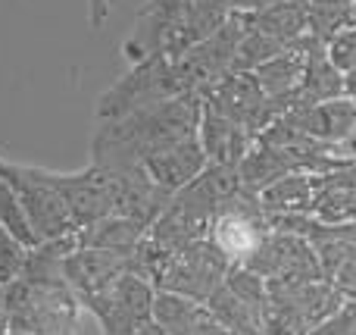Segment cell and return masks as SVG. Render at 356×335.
Returning <instances> with one entry per match:
<instances>
[{
    "label": "cell",
    "mask_w": 356,
    "mask_h": 335,
    "mask_svg": "<svg viewBox=\"0 0 356 335\" xmlns=\"http://www.w3.org/2000/svg\"><path fill=\"white\" fill-rule=\"evenodd\" d=\"M194 0H147L135 19V29L125 38L122 50L131 63H141L147 56H156L166 50L169 38H172L178 19Z\"/></svg>",
    "instance_id": "52a82bcc"
},
{
    "label": "cell",
    "mask_w": 356,
    "mask_h": 335,
    "mask_svg": "<svg viewBox=\"0 0 356 335\" xmlns=\"http://www.w3.org/2000/svg\"><path fill=\"white\" fill-rule=\"evenodd\" d=\"M328 56H332V63L341 69V72H353L356 69V25L347 31H341L338 38H332L328 41Z\"/></svg>",
    "instance_id": "603a6c76"
},
{
    "label": "cell",
    "mask_w": 356,
    "mask_h": 335,
    "mask_svg": "<svg viewBox=\"0 0 356 335\" xmlns=\"http://www.w3.org/2000/svg\"><path fill=\"white\" fill-rule=\"evenodd\" d=\"M313 219L322 226L356 223V163L313 176Z\"/></svg>",
    "instance_id": "30bf717a"
},
{
    "label": "cell",
    "mask_w": 356,
    "mask_h": 335,
    "mask_svg": "<svg viewBox=\"0 0 356 335\" xmlns=\"http://www.w3.org/2000/svg\"><path fill=\"white\" fill-rule=\"evenodd\" d=\"M300 54L307 56V66H303L300 88L294 94V107H316V104H325V100L347 98V79L332 63L325 44L309 35L303 41Z\"/></svg>",
    "instance_id": "9c48e42d"
},
{
    "label": "cell",
    "mask_w": 356,
    "mask_h": 335,
    "mask_svg": "<svg viewBox=\"0 0 356 335\" xmlns=\"http://www.w3.org/2000/svg\"><path fill=\"white\" fill-rule=\"evenodd\" d=\"M47 182L63 194L69 213H72L75 229H88V226L100 223V219L113 217L119 207V192H122V179L116 169H104V166H88L81 173H47Z\"/></svg>",
    "instance_id": "8992f818"
},
{
    "label": "cell",
    "mask_w": 356,
    "mask_h": 335,
    "mask_svg": "<svg viewBox=\"0 0 356 335\" xmlns=\"http://www.w3.org/2000/svg\"><path fill=\"white\" fill-rule=\"evenodd\" d=\"M10 335H29V332H10Z\"/></svg>",
    "instance_id": "83f0119b"
},
{
    "label": "cell",
    "mask_w": 356,
    "mask_h": 335,
    "mask_svg": "<svg viewBox=\"0 0 356 335\" xmlns=\"http://www.w3.org/2000/svg\"><path fill=\"white\" fill-rule=\"evenodd\" d=\"M0 226H3L13 238H19L29 251L41 244V238L35 235V229H31L29 217H25L22 204H19V198H16V192L6 185V179H0Z\"/></svg>",
    "instance_id": "44dd1931"
},
{
    "label": "cell",
    "mask_w": 356,
    "mask_h": 335,
    "mask_svg": "<svg viewBox=\"0 0 356 335\" xmlns=\"http://www.w3.org/2000/svg\"><path fill=\"white\" fill-rule=\"evenodd\" d=\"M259 207L269 219L278 217H307L313 213V176L291 173L284 179L272 182L269 188L257 194Z\"/></svg>",
    "instance_id": "5bb4252c"
},
{
    "label": "cell",
    "mask_w": 356,
    "mask_h": 335,
    "mask_svg": "<svg viewBox=\"0 0 356 335\" xmlns=\"http://www.w3.org/2000/svg\"><path fill=\"white\" fill-rule=\"evenodd\" d=\"M284 44H278L275 38L257 31L250 22L244 29V38L238 44V56H234V72H257L259 66H266L269 60H275L278 54H284Z\"/></svg>",
    "instance_id": "ffe728a7"
},
{
    "label": "cell",
    "mask_w": 356,
    "mask_h": 335,
    "mask_svg": "<svg viewBox=\"0 0 356 335\" xmlns=\"http://www.w3.org/2000/svg\"><path fill=\"white\" fill-rule=\"evenodd\" d=\"M144 226L129 217H113L100 219V223L88 226L79 232V248H94V251H116V254H135L144 242Z\"/></svg>",
    "instance_id": "2e32d148"
},
{
    "label": "cell",
    "mask_w": 356,
    "mask_h": 335,
    "mask_svg": "<svg viewBox=\"0 0 356 335\" xmlns=\"http://www.w3.org/2000/svg\"><path fill=\"white\" fill-rule=\"evenodd\" d=\"M232 16L234 13L228 10L225 0H194V3L184 10V16L178 19V25H175V31L163 54H166L169 60H175V56H181L184 50H191L194 44L213 38Z\"/></svg>",
    "instance_id": "4fadbf2b"
},
{
    "label": "cell",
    "mask_w": 356,
    "mask_h": 335,
    "mask_svg": "<svg viewBox=\"0 0 356 335\" xmlns=\"http://www.w3.org/2000/svg\"><path fill=\"white\" fill-rule=\"evenodd\" d=\"M197 138H200V144H203L207 160L216 163V166H238L247 157V150L257 144V138H253L244 125H238L228 116H219V113L207 110V107H203Z\"/></svg>",
    "instance_id": "7c38bea8"
},
{
    "label": "cell",
    "mask_w": 356,
    "mask_h": 335,
    "mask_svg": "<svg viewBox=\"0 0 356 335\" xmlns=\"http://www.w3.org/2000/svg\"><path fill=\"white\" fill-rule=\"evenodd\" d=\"M25 260H29V248L0 226V286L16 282L25 270Z\"/></svg>",
    "instance_id": "7402d4cb"
},
{
    "label": "cell",
    "mask_w": 356,
    "mask_h": 335,
    "mask_svg": "<svg viewBox=\"0 0 356 335\" xmlns=\"http://www.w3.org/2000/svg\"><path fill=\"white\" fill-rule=\"evenodd\" d=\"M0 335H10V313H6V288L0 286Z\"/></svg>",
    "instance_id": "d4e9b609"
},
{
    "label": "cell",
    "mask_w": 356,
    "mask_h": 335,
    "mask_svg": "<svg viewBox=\"0 0 356 335\" xmlns=\"http://www.w3.org/2000/svg\"><path fill=\"white\" fill-rule=\"evenodd\" d=\"M0 179H6V185L16 192L19 204H22L25 217H29L31 229L41 242H54V238H66L72 232H79L66 201L47 182L44 169L16 166V163L0 160Z\"/></svg>",
    "instance_id": "3957f363"
},
{
    "label": "cell",
    "mask_w": 356,
    "mask_h": 335,
    "mask_svg": "<svg viewBox=\"0 0 356 335\" xmlns=\"http://www.w3.org/2000/svg\"><path fill=\"white\" fill-rule=\"evenodd\" d=\"M203 107L219 113V116L234 119L253 138H259L272 123H278L294 107V100L266 98L253 72H232L203 94Z\"/></svg>",
    "instance_id": "277c9868"
},
{
    "label": "cell",
    "mask_w": 356,
    "mask_h": 335,
    "mask_svg": "<svg viewBox=\"0 0 356 335\" xmlns=\"http://www.w3.org/2000/svg\"><path fill=\"white\" fill-rule=\"evenodd\" d=\"M207 166H209V160H207V154H203V144H200V138L194 135V138H184V141L172 144V148L160 150V154H154L144 163V173H147L163 192L178 194Z\"/></svg>",
    "instance_id": "8fae6325"
},
{
    "label": "cell",
    "mask_w": 356,
    "mask_h": 335,
    "mask_svg": "<svg viewBox=\"0 0 356 335\" xmlns=\"http://www.w3.org/2000/svg\"><path fill=\"white\" fill-rule=\"evenodd\" d=\"M353 3H356V0H353Z\"/></svg>",
    "instance_id": "f1b7e54d"
},
{
    "label": "cell",
    "mask_w": 356,
    "mask_h": 335,
    "mask_svg": "<svg viewBox=\"0 0 356 335\" xmlns=\"http://www.w3.org/2000/svg\"><path fill=\"white\" fill-rule=\"evenodd\" d=\"M282 119L288 125H294L297 132H303V135L316 138V141L344 148L356 132V104L350 98H338L316 107H291Z\"/></svg>",
    "instance_id": "ba28073f"
},
{
    "label": "cell",
    "mask_w": 356,
    "mask_h": 335,
    "mask_svg": "<svg viewBox=\"0 0 356 335\" xmlns=\"http://www.w3.org/2000/svg\"><path fill=\"white\" fill-rule=\"evenodd\" d=\"M303 66H307V56L300 50H284L278 54L275 60H269L266 66H259L257 72V81L263 88L266 98H278V100H294L297 88H300V79H303Z\"/></svg>",
    "instance_id": "e0dca14e"
},
{
    "label": "cell",
    "mask_w": 356,
    "mask_h": 335,
    "mask_svg": "<svg viewBox=\"0 0 356 335\" xmlns=\"http://www.w3.org/2000/svg\"><path fill=\"white\" fill-rule=\"evenodd\" d=\"M344 154H347V157H350V163H356V132H353V135H350V141H347V144H344Z\"/></svg>",
    "instance_id": "4316f807"
},
{
    "label": "cell",
    "mask_w": 356,
    "mask_h": 335,
    "mask_svg": "<svg viewBox=\"0 0 356 335\" xmlns=\"http://www.w3.org/2000/svg\"><path fill=\"white\" fill-rule=\"evenodd\" d=\"M309 13V35L328 47L332 38L356 25V3L353 0H307Z\"/></svg>",
    "instance_id": "ac0fdd59"
},
{
    "label": "cell",
    "mask_w": 356,
    "mask_h": 335,
    "mask_svg": "<svg viewBox=\"0 0 356 335\" xmlns=\"http://www.w3.org/2000/svg\"><path fill=\"white\" fill-rule=\"evenodd\" d=\"M203 307L191 298H181L175 292H156L154 298V320L166 335H191Z\"/></svg>",
    "instance_id": "d6986e66"
},
{
    "label": "cell",
    "mask_w": 356,
    "mask_h": 335,
    "mask_svg": "<svg viewBox=\"0 0 356 335\" xmlns=\"http://www.w3.org/2000/svg\"><path fill=\"white\" fill-rule=\"evenodd\" d=\"M184 88L175 75V63L166 54L147 56L141 63H131V69L116 79L97 100V119L113 123V119L131 116V113L150 110L156 104H166L172 98H181Z\"/></svg>",
    "instance_id": "7a4b0ae2"
},
{
    "label": "cell",
    "mask_w": 356,
    "mask_h": 335,
    "mask_svg": "<svg viewBox=\"0 0 356 335\" xmlns=\"http://www.w3.org/2000/svg\"><path fill=\"white\" fill-rule=\"evenodd\" d=\"M344 79H347V98L356 104V69H353V72H347Z\"/></svg>",
    "instance_id": "484cf974"
},
{
    "label": "cell",
    "mask_w": 356,
    "mask_h": 335,
    "mask_svg": "<svg viewBox=\"0 0 356 335\" xmlns=\"http://www.w3.org/2000/svg\"><path fill=\"white\" fill-rule=\"evenodd\" d=\"M200 94H181V98L156 104L150 110L104 123L91 141V163L104 169L144 166L154 154L172 148L184 138H194L197 129H200Z\"/></svg>",
    "instance_id": "6da1fadb"
},
{
    "label": "cell",
    "mask_w": 356,
    "mask_h": 335,
    "mask_svg": "<svg viewBox=\"0 0 356 335\" xmlns=\"http://www.w3.org/2000/svg\"><path fill=\"white\" fill-rule=\"evenodd\" d=\"M247 22L257 31L275 38L284 47H294L303 35H309V13H307V0H278L269 10L253 13L247 16Z\"/></svg>",
    "instance_id": "9a60e30c"
},
{
    "label": "cell",
    "mask_w": 356,
    "mask_h": 335,
    "mask_svg": "<svg viewBox=\"0 0 356 335\" xmlns=\"http://www.w3.org/2000/svg\"><path fill=\"white\" fill-rule=\"evenodd\" d=\"M247 16L234 13L213 38L194 44L191 50H184L181 56H175V75L181 81L184 94H207L209 88H216L225 75L234 72V56H238V44L244 38Z\"/></svg>",
    "instance_id": "5b68a950"
},
{
    "label": "cell",
    "mask_w": 356,
    "mask_h": 335,
    "mask_svg": "<svg viewBox=\"0 0 356 335\" xmlns=\"http://www.w3.org/2000/svg\"><path fill=\"white\" fill-rule=\"evenodd\" d=\"M228 10L238 13V16H253V13H263L269 10L272 3H278V0H225Z\"/></svg>",
    "instance_id": "cb8c5ba5"
}]
</instances>
